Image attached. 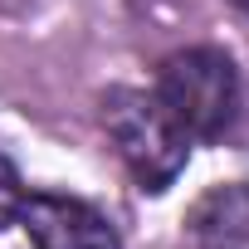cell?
<instances>
[{
    "label": "cell",
    "instance_id": "7a4b0ae2",
    "mask_svg": "<svg viewBox=\"0 0 249 249\" xmlns=\"http://www.w3.org/2000/svg\"><path fill=\"white\" fill-rule=\"evenodd\" d=\"M152 93L161 98V107L186 127L191 142H220L244 107V83L239 69L225 49L215 44H191L161 59Z\"/></svg>",
    "mask_w": 249,
    "mask_h": 249
},
{
    "label": "cell",
    "instance_id": "6da1fadb",
    "mask_svg": "<svg viewBox=\"0 0 249 249\" xmlns=\"http://www.w3.org/2000/svg\"><path fill=\"white\" fill-rule=\"evenodd\" d=\"M98 107H103V132H107L112 152L122 157L127 176L137 181V191H147V196L171 191L181 181L196 142L161 107V98L152 88H107Z\"/></svg>",
    "mask_w": 249,
    "mask_h": 249
},
{
    "label": "cell",
    "instance_id": "277c9868",
    "mask_svg": "<svg viewBox=\"0 0 249 249\" xmlns=\"http://www.w3.org/2000/svg\"><path fill=\"white\" fill-rule=\"evenodd\" d=\"M186 234L196 239V249H249V186L244 181L210 186L191 205Z\"/></svg>",
    "mask_w": 249,
    "mask_h": 249
},
{
    "label": "cell",
    "instance_id": "5b68a950",
    "mask_svg": "<svg viewBox=\"0 0 249 249\" xmlns=\"http://www.w3.org/2000/svg\"><path fill=\"white\" fill-rule=\"evenodd\" d=\"M20 205H25V176H20V166H15L5 152H0V230L15 225Z\"/></svg>",
    "mask_w": 249,
    "mask_h": 249
},
{
    "label": "cell",
    "instance_id": "3957f363",
    "mask_svg": "<svg viewBox=\"0 0 249 249\" xmlns=\"http://www.w3.org/2000/svg\"><path fill=\"white\" fill-rule=\"evenodd\" d=\"M15 225L30 234L35 249H122L117 225L98 205L59 191H25Z\"/></svg>",
    "mask_w": 249,
    "mask_h": 249
},
{
    "label": "cell",
    "instance_id": "8992f818",
    "mask_svg": "<svg viewBox=\"0 0 249 249\" xmlns=\"http://www.w3.org/2000/svg\"><path fill=\"white\" fill-rule=\"evenodd\" d=\"M234 5H239V10H244V15H249V0H234Z\"/></svg>",
    "mask_w": 249,
    "mask_h": 249
}]
</instances>
